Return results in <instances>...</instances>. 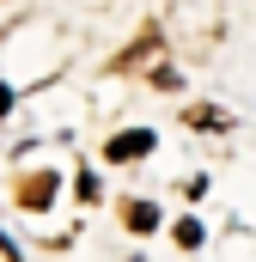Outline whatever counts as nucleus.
I'll return each instance as SVG.
<instances>
[{"label":"nucleus","mask_w":256,"mask_h":262,"mask_svg":"<svg viewBox=\"0 0 256 262\" xmlns=\"http://www.w3.org/2000/svg\"><path fill=\"white\" fill-rule=\"evenodd\" d=\"M73 189H79V201H98V177H92V171H79V183H73Z\"/></svg>","instance_id":"7"},{"label":"nucleus","mask_w":256,"mask_h":262,"mask_svg":"<svg viewBox=\"0 0 256 262\" xmlns=\"http://www.w3.org/2000/svg\"><path fill=\"white\" fill-rule=\"evenodd\" d=\"M6 110H12V92H6V85H0V116H6Z\"/></svg>","instance_id":"8"},{"label":"nucleus","mask_w":256,"mask_h":262,"mask_svg":"<svg viewBox=\"0 0 256 262\" xmlns=\"http://www.w3.org/2000/svg\"><path fill=\"white\" fill-rule=\"evenodd\" d=\"M146 55H159V31H140V37H134V49H128V55H116V67L128 73V67H140Z\"/></svg>","instance_id":"5"},{"label":"nucleus","mask_w":256,"mask_h":262,"mask_svg":"<svg viewBox=\"0 0 256 262\" xmlns=\"http://www.w3.org/2000/svg\"><path fill=\"white\" fill-rule=\"evenodd\" d=\"M177 244H183V250L201 244V226H195V220H177Z\"/></svg>","instance_id":"6"},{"label":"nucleus","mask_w":256,"mask_h":262,"mask_svg":"<svg viewBox=\"0 0 256 262\" xmlns=\"http://www.w3.org/2000/svg\"><path fill=\"white\" fill-rule=\"evenodd\" d=\"M146 152H153V128H128V134H116V140L104 146L110 165H134V159H146Z\"/></svg>","instance_id":"1"},{"label":"nucleus","mask_w":256,"mask_h":262,"mask_svg":"<svg viewBox=\"0 0 256 262\" xmlns=\"http://www.w3.org/2000/svg\"><path fill=\"white\" fill-rule=\"evenodd\" d=\"M122 220H128V232H159V207L153 201H122Z\"/></svg>","instance_id":"4"},{"label":"nucleus","mask_w":256,"mask_h":262,"mask_svg":"<svg viewBox=\"0 0 256 262\" xmlns=\"http://www.w3.org/2000/svg\"><path fill=\"white\" fill-rule=\"evenodd\" d=\"M183 122H189V128H207V134L232 128V116H226V110H214V104H189V110H183Z\"/></svg>","instance_id":"3"},{"label":"nucleus","mask_w":256,"mask_h":262,"mask_svg":"<svg viewBox=\"0 0 256 262\" xmlns=\"http://www.w3.org/2000/svg\"><path fill=\"white\" fill-rule=\"evenodd\" d=\"M55 189H61V183H55V171H31V177L18 183V207H31V213H43V207L55 201Z\"/></svg>","instance_id":"2"}]
</instances>
